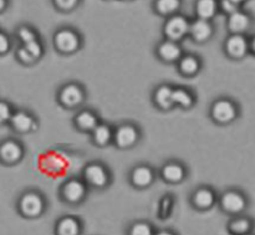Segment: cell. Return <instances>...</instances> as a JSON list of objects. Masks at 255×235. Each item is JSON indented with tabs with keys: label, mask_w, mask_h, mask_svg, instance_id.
Returning <instances> with one entry per match:
<instances>
[{
	"label": "cell",
	"mask_w": 255,
	"mask_h": 235,
	"mask_svg": "<svg viewBox=\"0 0 255 235\" xmlns=\"http://www.w3.org/2000/svg\"><path fill=\"white\" fill-rule=\"evenodd\" d=\"M218 202V196L211 187L202 186L197 188L191 196V203L193 208L198 211H209L213 208Z\"/></svg>",
	"instance_id": "obj_11"
},
{
	"label": "cell",
	"mask_w": 255,
	"mask_h": 235,
	"mask_svg": "<svg viewBox=\"0 0 255 235\" xmlns=\"http://www.w3.org/2000/svg\"><path fill=\"white\" fill-rule=\"evenodd\" d=\"M249 52L255 55V35L249 40Z\"/></svg>",
	"instance_id": "obj_38"
},
{
	"label": "cell",
	"mask_w": 255,
	"mask_h": 235,
	"mask_svg": "<svg viewBox=\"0 0 255 235\" xmlns=\"http://www.w3.org/2000/svg\"><path fill=\"white\" fill-rule=\"evenodd\" d=\"M231 1H233L234 4H237L239 6V5H242V4H244V2L247 1V0H231Z\"/></svg>",
	"instance_id": "obj_40"
},
{
	"label": "cell",
	"mask_w": 255,
	"mask_h": 235,
	"mask_svg": "<svg viewBox=\"0 0 255 235\" xmlns=\"http://www.w3.org/2000/svg\"><path fill=\"white\" fill-rule=\"evenodd\" d=\"M9 123L11 128L17 133H29L37 128L36 118L24 110L12 112Z\"/></svg>",
	"instance_id": "obj_13"
},
{
	"label": "cell",
	"mask_w": 255,
	"mask_h": 235,
	"mask_svg": "<svg viewBox=\"0 0 255 235\" xmlns=\"http://www.w3.org/2000/svg\"><path fill=\"white\" fill-rule=\"evenodd\" d=\"M90 134H91L92 142L97 147H107L114 141V128L110 124L101 123V122L95 127V129Z\"/></svg>",
	"instance_id": "obj_24"
},
{
	"label": "cell",
	"mask_w": 255,
	"mask_h": 235,
	"mask_svg": "<svg viewBox=\"0 0 255 235\" xmlns=\"http://www.w3.org/2000/svg\"><path fill=\"white\" fill-rule=\"evenodd\" d=\"M6 5H7V0H0V12H1L2 10H5Z\"/></svg>",
	"instance_id": "obj_39"
},
{
	"label": "cell",
	"mask_w": 255,
	"mask_h": 235,
	"mask_svg": "<svg viewBox=\"0 0 255 235\" xmlns=\"http://www.w3.org/2000/svg\"><path fill=\"white\" fill-rule=\"evenodd\" d=\"M86 100V91L77 82H69L60 87L57 92V101L62 107L69 110L79 109Z\"/></svg>",
	"instance_id": "obj_5"
},
{
	"label": "cell",
	"mask_w": 255,
	"mask_h": 235,
	"mask_svg": "<svg viewBox=\"0 0 255 235\" xmlns=\"http://www.w3.org/2000/svg\"><path fill=\"white\" fill-rule=\"evenodd\" d=\"M82 232V223L77 217L64 216L55 224L56 235H80Z\"/></svg>",
	"instance_id": "obj_22"
},
{
	"label": "cell",
	"mask_w": 255,
	"mask_h": 235,
	"mask_svg": "<svg viewBox=\"0 0 255 235\" xmlns=\"http://www.w3.org/2000/svg\"><path fill=\"white\" fill-rule=\"evenodd\" d=\"M154 229L152 227L151 223L144 221H138L134 222L133 224H131L127 235H153Z\"/></svg>",
	"instance_id": "obj_28"
},
{
	"label": "cell",
	"mask_w": 255,
	"mask_h": 235,
	"mask_svg": "<svg viewBox=\"0 0 255 235\" xmlns=\"http://www.w3.org/2000/svg\"><path fill=\"white\" fill-rule=\"evenodd\" d=\"M247 235H255L254 233H251V234H247Z\"/></svg>",
	"instance_id": "obj_41"
},
{
	"label": "cell",
	"mask_w": 255,
	"mask_h": 235,
	"mask_svg": "<svg viewBox=\"0 0 255 235\" xmlns=\"http://www.w3.org/2000/svg\"><path fill=\"white\" fill-rule=\"evenodd\" d=\"M219 9L223 10L227 15H231L236 12L237 10H239V6L234 4L233 1H231V0H221L219 1Z\"/></svg>",
	"instance_id": "obj_35"
},
{
	"label": "cell",
	"mask_w": 255,
	"mask_h": 235,
	"mask_svg": "<svg viewBox=\"0 0 255 235\" xmlns=\"http://www.w3.org/2000/svg\"><path fill=\"white\" fill-rule=\"evenodd\" d=\"M24 147L15 139H6L0 143V161L5 164H16L24 157Z\"/></svg>",
	"instance_id": "obj_14"
},
{
	"label": "cell",
	"mask_w": 255,
	"mask_h": 235,
	"mask_svg": "<svg viewBox=\"0 0 255 235\" xmlns=\"http://www.w3.org/2000/svg\"><path fill=\"white\" fill-rule=\"evenodd\" d=\"M219 1L218 0H197L196 12L198 19L211 20L218 12Z\"/></svg>",
	"instance_id": "obj_26"
},
{
	"label": "cell",
	"mask_w": 255,
	"mask_h": 235,
	"mask_svg": "<svg viewBox=\"0 0 255 235\" xmlns=\"http://www.w3.org/2000/svg\"><path fill=\"white\" fill-rule=\"evenodd\" d=\"M202 69V62L196 55H183L177 61V70L184 77H193L199 74Z\"/></svg>",
	"instance_id": "obj_23"
},
{
	"label": "cell",
	"mask_w": 255,
	"mask_h": 235,
	"mask_svg": "<svg viewBox=\"0 0 255 235\" xmlns=\"http://www.w3.org/2000/svg\"><path fill=\"white\" fill-rule=\"evenodd\" d=\"M156 179V172L148 164H138L129 173V182L137 189L148 188Z\"/></svg>",
	"instance_id": "obj_12"
},
{
	"label": "cell",
	"mask_w": 255,
	"mask_h": 235,
	"mask_svg": "<svg viewBox=\"0 0 255 235\" xmlns=\"http://www.w3.org/2000/svg\"><path fill=\"white\" fill-rule=\"evenodd\" d=\"M99 123V116H97L96 112L90 109L80 110L74 117L75 127L81 132H86V133H91Z\"/></svg>",
	"instance_id": "obj_18"
},
{
	"label": "cell",
	"mask_w": 255,
	"mask_h": 235,
	"mask_svg": "<svg viewBox=\"0 0 255 235\" xmlns=\"http://www.w3.org/2000/svg\"><path fill=\"white\" fill-rule=\"evenodd\" d=\"M209 116L213 119L214 123L226 126L236 121L239 116V107L233 100L228 97H221L213 101L211 105Z\"/></svg>",
	"instance_id": "obj_1"
},
{
	"label": "cell",
	"mask_w": 255,
	"mask_h": 235,
	"mask_svg": "<svg viewBox=\"0 0 255 235\" xmlns=\"http://www.w3.org/2000/svg\"><path fill=\"white\" fill-rule=\"evenodd\" d=\"M152 101L157 109L162 111H171L174 109L173 105V86L171 85H159L152 94Z\"/></svg>",
	"instance_id": "obj_17"
},
{
	"label": "cell",
	"mask_w": 255,
	"mask_h": 235,
	"mask_svg": "<svg viewBox=\"0 0 255 235\" xmlns=\"http://www.w3.org/2000/svg\"><path fill=\"white\" fill-rule=\"evenodd\" d=\"M82 181L89 188L105 189L111 183V172L105 164L91 162L86 164L82 171Z\"/></svg>",
	"instance_id": "obj_4"
},
{
	"label": "cell",
	"mask_w": 255,
	"mask_h": 235,
	"mask_svg": "<svg viewBox=\"0 0 255 235\" xmlns=\"http://www.w3.org/2000/svg\"><path fill=\"white\" fill-rule=\"evenodd\" d=\"M89 187L81 178H69L60 189V197L69 206H79L86 199Z\"/></svg>",
	"instance_id": "obj_6"
},
{
	"label": "cell",
	"mask_w": 255,
	"mask_h": 235,
	"mask_svg": "<svg viewBox=\"0 0 255 235\" xmlns=\"http://www.w3.org/2000/svg\"><path fill=\"white\" fill-rule=\"evenodd\" d=\"M159 174L166 183L179 184L187 178L188 171H187L186 166L182 164L181 162L169 161L162 166Z\"/></svg>",
	"instance_id": "obj_15"
},
{
	"label": "cell",
	"mask_w": 255,
	"mask_h": 235,
	"mask_svg": "<svg viewBox=\"0 0 255 235\" xmlns=\"http://www.w3.org/2000/svg\"><path fill=\"white\" fill-rule=\"evenodd\" d=\"M17 209L25 218H39L46 209V201L40 192L27 191L20 197L17 202Z\"/></svg>",
	"instance_id": "obj_3"
},
{
	"label": "cell",
	"mask_w": 255,
	"mask_h": 235,
	"mask_svg": "<svg viewBox=\"0 0 255 235\" xmlns=\"http://www.w3.org/2000/svg\"><path fill=\"white\" fill-rule=\"evenodd\" d=\"M219 208L231 217L242 216L248 209L249 201L243 192L238 189H227L218 198Z\"/></svg>",
	"instance_id": "obj_2"
},
{
	"label": "cell",
	"mask_w": 255,
	"mask_h": 235,
	"mask_svg": "<svg viewBox=\"0 0 255 235\" xmlns=\"http://www.w3.org/2000/svg\"><path fill=\"white\" fill-rule=\"evenodd\" d=\"M22 46L30 52V55H31L36 61L42 56V54H44V47H42V44L39 40H34V41L31 42H27V44L22 45Z\"/></svg>",
	"instance_id": "obj_31"
},
{
	"label": "cell",
	"mask_w": 255,
	"mask_h": 235,
	"mask_svg": "<svg viewBox=\"0 0 255 235\" xmlns=\"http://www.w3.org/2000/svg\"><path fill=\"white\" fill-rule=\"evenodd\" d=\"M156 10L164 16H172L181 7V0H156Z\"/></svg>",
	"instance_id": "obj_27"
},
{
	"label": "cell",
	"mask_w": 255,
	"mask_h": 235,
	"mask_svg": "<svg viewBox=\"0 0 255 235\" xmlns=\"http://www.w3.org/2000/svg\"><path fill=\"white\" fill-rule=\"evenodd\" d=\"M16 57L17 60L24 65H32L34 62H36V60L30 55V52L27 51L24 46H20L19 49L16 50Z\"/></svg>",
	"instance_id": "obj_33"
},
{
	"label": "cell",
	"mask_w": 255,
	"mask_h": 235,
	"mask_svg": "<svg viewBox=\"0 0 255 235\" xmlns=\"http://www.w3.org/2000/svg\"><path fill=\"white\" fill-rule=\"evenodd\" d=\"M12 109L7 102L0 101V124H4L10 121L12 115Z\"/></svg>",
	"instance_id": "obj_32"
},
{
	"label": "cell",
	"mask_w": 255,
	"mask_h": 235,
	"mask_svg": "<svg viewBox=\"0 0 255 235\" xmlns=\"http://www.w3.org/2000/svg\"><path fill=\"white\" fill-rule=\"evenodd\" d=\"M196 96L193 92L186 87H173V105L183 110H189L196 105Z\"/></svg>",
	"instance_id": "obj_25"
},
{
	"label": "cell",
	"mask_w": 255,
	"mask_h": 235,
	"mask_svg": "<svg viewBox=\"0 0 255 235\" xmlns=\"http://www.w3.org/2000/svg\"><path fill=\"white\" fill-rule=\"evenodd\" d=\"M255 223L253 219L248 216H236L229 219L227 224V231L232 235H247L253 233Z\"/></svg>",
	"instance_id": "obj_20"
},
{
	"label": "cell",
	"mask_w": 255,
	"mask_h": 235,
	"mask_svg": "<svg viewBox=\"0 0 255 235\" xmlns=\"http://www.w3.org/2000/svg\"><path fill=\"white\" fill-rule=\"evenodd\" d=\"M189 25L191 22L182 15H172L164 24L163 32L168 40L179 42L189 34Z\"/></svg>",
	"instance_id": "obj_9"
},
{
	"label": "cell",
	"mask_w": 255,
	"mask_h": 235,
	"mask_svg": "<svg viewBox=\"0 0 255 235\" xmlns=\"http://www.w3.org/2000/svg\"><path fill=\"white\" fill-rule=\"evenodd\" d=\"M10 50V40L6 36V34L0 31V55L6 54Z\"/></svg>",
	"instance_id": "obj_36"
},
{
	"label": "cell",
	"mask_w": 255,
	"mask_h": 235,
	"mask_svg": "<svg viewBox=\"0 0 255 235\" xmlns=\"http://www.w3.org/2000/svg\"><path fill=\"white\" fill-rule=\"evenodd\" d=\"M156 54L159 60L167 64H174L183 56V50H182L181 45L177 41H172V40H163L159 42L158 46L156 49Z\"/></svg>",
	"instance_id": "obj_16"
},
{
	"label": "cell",
	"mask_w": 255,
	"mask_h": 235,
	"mask_svg": "<svg viewBox=\"0 0 255 235\" xmlns=\"http://www.w3.org/2000/svg\"><path fill=\"white\" fill-rule=\"evenodd\" d=\"M228 29L232 34H241L244 35L249 30L252 25L251 15L247 14L243 10H237L233 14L228 15Z\"/></svg>",
	"instance_id": "obj_19"
},
{
	"label": "cell",
	"mask_w": 255,
	"mask_h": 235,
	"mask_svg": "<svg viewBox=\"0 0 255 235\" xmlns=\"http://www.w3.org/2000/svg\"><path fill=\"white\" fill-rule=\"evenodd\" d=\"M153 235H177V234L173 233L172 231H168V229H162V231L154 232Z\"/></svg>",
	"instance_id": "obj_37"
},
{
	"label": "cell",
	"mask_w": 255,
	"mask_h": 235,
	"mask_svg": "<svg viewBox=\"0 0 255 235\" xmlns=\"http://www.w3.org/2000/svg\"><path fill=\"white\" fill-rule=\"evenodd\" d=\"M141 139V131L133 123H122L114 128L112 143L120 149H131L138 144Z\"/></svg>",
	"instance_id": "obj_7"
},
{
	"label": "cell",
	"mask_w": 255,
	"mask_h": 235,
	"mask_svg": "<svg viewBox=\"0 0 255 235\" xmlns=\"http://www.w3.org/2000/svg\"><path fill=\"white\" fill-rule=\"evenodd\" d=\"M227 56L233 60H242L249 54V40L246 35L231 34L224 42Z\"/></svg>",
	"instance_id": "obj_10"
},
{
	"label": "cell",
	"mask_w": 255,
	"mask_h": 235,
	"mask_svg": "<svg viewBox=\"0 0 255 235\" xmlns=\"http://www.w3.org/2000/svg\"><path fill=\"white\" fill-rule=\"evenodd\" d=\"M17 37L20 39V41L22 42V45L27 44V42H31L34 40H37V35L31 27L29 26H21L17 30Z\"/></svg>",
	"instance_id": "obj_30"
},
{
	"label": "cell",
	"mask_w": 255,
	"mask_h": 235,
	"mask_svg": "<svg viewBox=\"0 0 255 235\" xmlns=\"http://www.w3.org/2000/svg\"><path fill=\"white\" fill-rule=\"evenodd\" d=\"M172 209H173V198L171 196H164L161 199L158 206V214L161 219H167L171 217Z\"/></svg>",
	"instance_id": "obj_29"
},
{
	"label": "cell",
	"mask_w": 255,
	"mask_h": 235,
	"mask_svg": "<svg viewBox=\"0 0 255 235\" xmlns=\"http://www.w3.org/2000/svg\"><path fill=\"white\" fill-rule=\"evenodd\" d=\"M54 45L61 54H74L81 46V39L76 31L71 29H60L54 35Z\"/></svg>",
	"instance_id": "obj_8"
},
{
	"label": "cell",
	"mask_w": 255,
	"mask_h": 235,
	"mask_svg": "<svg viewBox=\"0 0 255 235\" xmlns=\"http://www.w3.org/2000/svg\"><path fill=\"white\" fill-rule=\"evenodd\" d=\"M55 5L59 7L60 10L64 11H70V10L75 9L79 4V0H54Z\"/></svg>",
	"instance_id": "obj_34"
},
{
	"label": "cell",
	"mask_w": 255,
	"mask_h": 235,
	"mask_svg": "<svg viewBox=\"0 0 255 235\" xmlns=\"http://www.w3.org/2000/svg\"><path fill=\"white\" fill-rule=\"evenodd\" d=\"M213 25L211 21L203 19H197L189 25V34L196 42H206L213 36Z\"/></svg>",
	"instance_id": "obj_21"
}]
</instances>
